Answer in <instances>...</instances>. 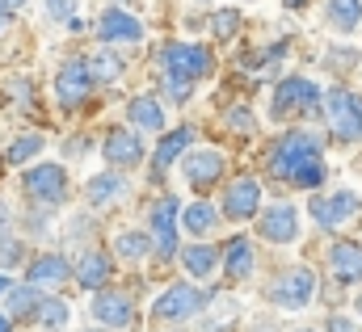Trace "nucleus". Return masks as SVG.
I'll list each match as a JSON object with an SVG mask.
<instances>
[{"label": "nucleus", "mask_w": 362, "mask_h": 332, "mask_svg": "<svg viewBox=\"0 0 362 332\" xmlns=\"http://www.w3.org/2000/svg\"><path fill=\"white\" fill-rule=\"evenodd\" d=\"M325 143L316 131H286L278 143L270 148V172L278 181L295 185V189H320L329 168H325Z\"/></svg>", "instance_id": "nucleus-1"}, {"label": "nucleus", "mask_w": 362, "mask_h": 332, "mask_svg": "<svg viewBox=\"0 0 362 332\" xmlns=\"http://www.w3.org/2000/svg\"><path fill=\"white\" fill-rule=\"evenodd\" d=\"M211 72H215V55L202 42H169L160 51V76H177V81L198 84Z\"/></svg>", "instance_id": "nucleus-2"}, {"label": "nucleus", "mask_w": 362, "mask_h": 332, "mask_svg": "<svg viewBox=\"0 0 362 332\" xmlns=\"http://www.w3.org/2000/svg\"><path fill=\"white\" fill-rule=\"evenodd\" d=\"M206 303H211V290H202V286H194V282H177V286H169L165 295H156L152 320H156V324H185V320L202 316Z\"/></svg>", "instance_id": "nucleus-3"}, {"label": "nucleus", "mask_w": 362, "mask_h": 332, "mask_svg": "<svg viewBox=\"0 0 362 332\" xmlns=\"http://www.w3.org/2000/svg\"><path fill=\"white\" fill-rule=\"evenodd\" d=\"M325 105V93L308 76H282L270 97V118H295V114H316Z\"/></svg>", "instance_id": "nucleus-4"}, {"label": "nucleus", "mask_w": 362, "mask_h": 332, "mask_svg": "<svg viewBox=\"0 0 362 332\" xmlns=\"http://www.w3.org/2000/svg\"><path fill=\"white\" fill-rule=\"evenodd\" d=\"M325 118L337 143H358L362 139V97L350 88H329L325 93Z\"/></svg>", "instance_id": "nucleus-5"}, {"label": "nucleus", "mask_w": 362, "mask_h": 332, "mask_svg": "<svg viewBox=\"0 0 362 332\" xmlns=\"http://www.w3.org/2000/svg\"><path fill=\"white\" fill-rule=\"evenodd\" d=\"M93 84H97V81H93L89 59H85V55L64 59V64H59V72H55V101H59V109H64V114H76V109L89 101Z\"/></svg>", "instance_id": "nucleus-6"}, {"label": "nucleus", "mask_w": 362, "mask_h": 332, "mask_svg": "<svg viewBox=\"0 0 362 332\" xmlns=\"http://www.w3.org/2000/svg\"><path fill=\"white\" fill-rule=\"evenodd\" d=\"M270 303L274 307H282V312H303L308 303H312V295H316V273L312 269H303V265H295V269H282L278 278L270 282Z\"/></svg>", "instance_id": "nucleus-7"}, {"label": "nucleus", "mask_w": 362, "mask_h": 332, "mask_svg": "<svg viewBox=\"0 0 362 332\" xmlns=\"http://www.w3.org/2000/svg\"><path fill=\"white\" fill-rule=\"evenodd\" d=\"M148 223H152V252L160 261H173L177 256V227H181V202L173 194H165L160 202H152L148 211Z\"/></svg>", "instance_id": "nucleus-8"}, {"label": "nucleus", "mask_w": 362, "mask_h": 332, "mask_svg": "<svg viewBox=\"0 0 362 332\" xmlns=\"http://www.w3.org/2000/svg\"><path fill=\"white\" fill-rule=\"evenodd\" d=\"M21 189L38 206H64L68 202V172H64V165H34L25 168Z\"/></svg>", "instance_id": "nucleus-9"}, {"label": "nucleus", "mask_w": 362, "mask_h": 332, "mask_svg": "<svg viewBox=\"0 0 362 332\" xmlns=\"http://www.w3.org/2000/svg\"><path fill=\"white\" fill-rule=\"evenodd\" d=\"M308 211H312V223H316V227L337 232V227H346L350 219H358L362 198L350 194V189H333V194H316V198L308 202Z\"/></svg>", "instance_id": "nucleus-10"}, {"label": "nucleus", "mask_w": 362, "mask_h": 332, "mask_svg": "<svg viewBox=\"0 0 362 332\" xmlns=\"http://www.w3.org/2000/svg\"><path fill=\"white\" fill-rule=\"evenodd\" d=\"M89 312H93V324H101V328H127L135 320V299L127 290L101 286V290H93Z\"/></svg>", "instance_id": "nucleus-11"}, {"label": "nucleus", "mask_w": 362, "mask_h": 332, "mask_svg": "<svg viewBox=\"0 0 362 332\" xmlns=\"http://www.w3.org/2000/svg\"><path fill=\"white\" fill-rule=\"evenodd\" d=\"M219 211H223V219H236V223L257 219V211H262V181H257V177H236V181L223 189Z\"/></svg>", "instance_id": "nucleus-12"}, {"label": "nucleus", "mask_w": 362, "mask_h": 332, "mask_svg": "<svg viewBox=\"0 0 362 332\" xmlns=\"http://www.w3.org/2000/svg\"><path fill=\"white\" fill-rule=\"evenodd\" d=\"M97 38L105 47H139L144 42V21L131 17L127 8H105L97 17Z\"/></svg>", "instance_id": "nucleus-13"}, {"label": "nucleus", "mask_w": 362, "mask_h": 332, "mask_svg": "<svg viewBox=\"0 0 362 332\" xmlns=\"http://www.w3.org/2000/svg\"><path fill=\"white\" fill-rule=\"evenodd\" d=\"M101 156H105V165H110V168L127 172V168L144 165V143H139V135H135L131 126H114V131H105Z\"/></svg>", "instance_id": "nucleus-14"}, {"label": "nucleus", "mask_w": 362, "mask_h": 332, "mask_svg": "<svg viewBox=\"0 0 362 332\" xmlns=\"http://www.w3.org/2000/svg\"><path fill=\"white\" fill-rule=\"evenodd\" d=\"M257 232L266 244H295L299 236V211L291 202H278V206H266L257 215Z\"/></svg>", "instance_id": "nucleus-15"}, {"label": "nucleus", "mask_w": 362, "mask_h": 332, "mask_svg": "<svg viewBox=\"0 0 362 332\" xmlns=\"http://www.w3.org/2000/svg\"><path fill=\"white\" fill-rule=\"evenodd\" d=\"M194 139H198V135H194V126H173V131H165V139H160V143H156V152H152V177H148V181H156V185H160V181H165V172H169V168L177 165L189 148H194Z\"/></svg>", "instance_id": "nucleus-16"}, {"label": "nucleus", "mask_w": 362, "mask_h": 332, "mask_svg": "<svg viewBox=\"0 0 362 332\" xmlns=\"http://www.w3.org/2000/svg\"><path fill=\"white\" fill-rule=\"evenodd\" d=\"M72 278L85 286V290H101V286H110V278H114V256L101 249H85L81 252V261L72 265Z\"/></svg>", "instance_id": "nucleus-17"}, {"label": "nucleus", "mask_w": 362, "mask_h": 332, "mask_svg": "<svg viewBox=\"0 0 362 332\" xmlns=\"http://www.w3.org/2000/svg\"><path fill=\"white\" fill-rule=\"evenodd\" d=\"M181 177L194 185V189H211L219 177H223V156L219 152H185V160H181Z\"/></svg>", "instance_id": "nucleus-18"}, {"label": "nucleus", "mask_w": 362, "mask_h": 332, "mask_svg": "<svg viewBox=\"0 0 362 332\" xmlns=\"http://www.w3.org/2000/svg\"><path fill=\"white\" fill-rule=\"evenodd\" d=\"M64 278H72V261L64 252H38L25 265V282H34V286H59Z\"/></svg>", "instance_id": "nucleus-19"}, {"label": "nucleus", "mask_w": 362, "mask_h": 332, "mask_svg": "<svg viewBox=\"0 0 362 332\" xmlns=\"http://www.w3.org/2000/svg\"><path fill=\"white\" fill-rule=\"evenodd\" d=\"M253 269H257V249H253V240H249V236H232L228 249H223V273H228L232 282H245V278H253Z\"/></svg>", "instance_id": "nucleus-20"}, {"label": "nucleus", "mask_w": 362, "mask_h": 332, "mask_svg": "<svg viewBox=\"0 0 362 332\" xmlns=\"http://www.w3.org/2000/svg\"><path fill=\"white\" fill-rule=\"evenodd\" d=\"M240 320V303L228 295H211V303L198 316V332H232Z\"/></svg>", "instance_id": "nucleus-21"}, {"label": "nucleus", "mask_w": 362, "mask_h": 332, "mask_svg": "<svg viewBox=\"0 0 362 332\" xmlns=\"http://www.w3.org/2000/svg\"><path fill=\"white\" fill-rule=\"evenodd\" d=\"M127 118H131V126L135 131H165V122H169V109H165V101L160 97H131V105H127Z\"/></svg>", "instance_id": "nucleus-22"}, {"label": "nucleus", "mask_w": 362, "mask_h": 332, "mask_svg": "<svg viewBox=\"0 0 362 332\" xmlns=\"http://www.w3.org/2000/svg\"><path fill=\"white\" fill-rule=\"evenodd\" d=\"M329 265H333V278H341V282H362V244L337 240V244L329 249Z\"/></svg>", "instance_id": "nucleus-23"}, {"label": "nucleus", "mask_w": 362, "mask_h": 332, "mask_svg": "<svg viewBox=\"0 0 362 332\" xmlns=\"http://www.w3.org/2000/svg\"><path fill=\"white\" fill-rule=\"evenodd\" d=\"M122 194H127V177H118V168L97 172V177H89V185H85V198H89L97 211H101V206H110V202H114V198H122Z\"/></svg>", "instance_id": "nucleus-24"}, {"label": "nucleus", "mask_w": 362, "mask_h": 332, "mask_svg": "<svg viewBox=\"0 0 362 332\" xmlns=\"http://www.w3.org/2000/svg\"><path fill=\"white\" fill-rule=\"evenodd\" d=\"M177 256H181V265H185L189 278H211V273L223 265V256H219L215 244H185Z\"/></svg>", "instance_id": "nucleus-25"}, {"label": "nucleus", "mask_w": 362, "mask_h": 332, "mask_svg": "<svg viewBox=\"0 0 362 332\" xmlns=\"http://www.w3.org/2000/svg\"><path fill=\"white\" fill-rule=\"evenodd\" d=\"M219 215H223V211H215L211 202L198 198V202H189V206L181 211V227H185L194 240H202V236H211V232L219 227Z\"/></svg>", "instance_id": "nucleus-26"}, {"label": "nucleus", "mask_w": 362, "mask_h": 332, "mask_svg": "<svg viewBox=\"0 0 362 332\" xmlns=\"http://www.w3.org/2000/svg\"><path fill=\"white\" fill-rule=\"evenodd\" d=\"M38 303H42V286H34V282H21V286L4 290V312L13 320H30L38 312Z\"/></svg>", "instance_id": "nucleus-27"}, {"label": "nucleus", "mask_w": 362, "mask_h": 332, "mask_svg": "<svg viewBox=\"0 0 362 332\" xmlns=\"http://www.w3.org/2000/svg\"><path fill=\"white\" fill-rule=\"evenodd\" d=\"M89 72L97 84H114L127 72V64H122V55H114V47H101L97 55H89Z\"/></svg>", "instance_id": "nucleus-28"}, {"label": "nucleus", "mask_w": 362, "mask_h": 332, "mask_svg": "<svg viewBox=\"0 0 362 332\" xmlns=\"http://www.w3.org/2000/svg\"><path fill=\"white\" fill-rule=\"evenodd\" d=\"M329 25L333 30H341V34H350V30H358L362 21V0H329Z\"/></svg>", "instance_id": "nucleus-29"}, {"label": "nucleus", "mask_w": 362, "mask_h": 332, "mask_svg": "<svg viewBox=\"0 0 362 332\" xmlns=\"http://www.w3.org/2000/svg\"><path fill=\"white\" fill-rule=\"evenodd\" d=\"M34 320H38L47 332H59L68 320H72V307H68L64 299H42V303H38V312H34Z\"/></svg>", "instance_id": "nucleus-30"}, {"label": "nucleus", "mask_w": 362, "mask_h": 332, "mask_svg": "<svg viewBox=\"0 0 362 332\" xmlns=\"http://www.w3.org/2000/svg\"><path fill=\"white\" fill-rule=\"evenodd\" d=\"M114 252L135 265V261H144V256L152 252V240H148L144 232H118V236H114Z\"/></svg>", "instance_id": "nucleus-31"}, {"label": "nucleus", "mask_w": 362, "mask_h": 332, "mask_svg": "<svg viewBox=\"0 0 362 332\" xmlns=\"http://www.w3.org/2000/svg\"><path fill=\"white\" fill-rule=\"evenodd\" d=\"M42 148H47V139H42L38 131H30V135H17V139L8 143L4 160H8V165H25V160H34V156H38Z\"/></svg>", "instance_id": "nucleus-32"}, {"label": "nucleus", "mask_w": 362, "mask_h": 332, "mask_svg": "<svg viewBox=\"0 0 362 332\" xmlns=\"http://www.w3.org/2000/svg\"><path fill=\"white\" fill-rule=\"evenodd\" d=\"M4 101H8L13 114H25L34 105V81L30 76H13V81L4 84Z\"/></svg>", "instance_id": "nucleus-33"}, {"label": "nucleus", "mask_w": 362, "mask_h": 332, "mask_svg": "<svg viewBox=\"0 0 362 332\" xmlns=\"http://www.w3.org/2000/svg\"><path fill=\"white\" fill-rule=\"evenodd\" d=\"M236 30H240V8H215V17H211V34H215L219 42H232Z\"/></svg>", "instance_id": "nucleus-34"}, {"label": "nucleus", "mask_w": 362, "mask_h": 332, "mask_svg": "<svg viewBox=\"0 0 362 332\" xmlns=\"http://www.w3.org/2000/svg\"><path fill=\"white\" fill-rule=\"evenodd\" d=\"M21 256H25V244H21V240H13V236H0V269L17 265Z\"/></svg>", "instance_id": "nucleus-35"}, {"label": "nucleus", "mask_w": 362, "mask_h": 332, "mask_svg": "<svg viewBox=\"0 0 362 332\" xmlns=\"http://www.w3.org/2000/svg\"><path fill=\"white\" fill-rule=\"evenodd\" d=\"M223 122H228L232 131H253V126H257V122H253V114H249L245 105H232V109L223 114Z\"/></svg>", "instance_id": "nucleus-36"}, {"label": "nucleus", "mask_w": 362, "mask_h": 332, "mask_svg": "<svg viewBox=\"0 0 362 332\" xmlns=\"http://www.w3.org/2000/svg\"><path fill=\"white\" fill-rule=\"evenodd\" d=\"M47 17L51 21H72L76 17V0H47Z\"/></svg>", "instance_id": "nucleus-37"}, {"label": "nucleus", "mask_w": 362, "mask_h": 332, "mask_svg": "<svg viewBox=\"0 0 362 332\" xmlns=\"http://www.w3.org/2000/svg\"><path fill=\"white\" fill-rule=\"evenodd\" d=\"M160 84H165L169 101H185V97L194 93V84H189V81H177V76H160Z\"/></svg>", "instance_id": "nucleus-38"}, {"label": "nucleus", "mask_w": 362, "mask_h": 332, "mask_svg": "<svg viewBox=\"0 0 362 332\" xmlns=\"http://www.w3.org/2000/svg\"><path fill=\"white\" fill-rule=\"evenodd\" d=\"M329 332H358V328H354V320H346V316H333V320H329Z\"/></svg>", "instance_id": "nucleus-39"}, {"label": "nucleus", "mask_w": 362, "mask_h": 332, "mask_svg": "<svg viewBox=\"0 0 362 332\" xmlns=\"http://www.w3.org/2000/svg\"><path fill=\"white\" fill-rule=\"evenodd\" d=\"M8 227H13V215H8V206L0 202V236H8Z\"/></svg>", "instance_id": "nucleus-40"}, {"label": "nucleus", "mask_w": 362, "mask_h": 332, "mask_svg": "<svg viewBox=\"0 0 362 332\" xmlns=\"http://www.w3.org/2000/svg\"><path fill=\"white\" fill-rule=\"evenodd\" d=\"M30 0H0V13H17V8H25Z\"/></svg>", "instance_id": "nucleus-41"}, {"label": "nucleus", "mask_w": 362, "mask_h": 332, "mask_svg": "<svg viewBox=\"0 0 362 332\" xmlns=\"http://www.w3.org/2000/svg\"><path fill=\"white\" fill-rule=\"evenodd\" d=\"M0 332H13V316H8L4 307H0Z\"/></svg>", "instance_id": "nucleus-42"}, {"label": "nucleus", "mask_w": 362, "mask_h": 332, "mask_svg": "<svg viewBox=\"0 0 362 332\" xmlns=\"http://www.w3.org/2000/svg\"><path fill=\"white\" fill-rule=\"evenodd\" d=\"M8 286H13V282H8V278H4V269H0V299H4V290H8Z\"/></svg>", "instance_id": "nucleus-43"}, {"label": "nucleus", "mask_w": 362, "mask_h": 332, "mask_svg": "<svg viewBox=\"0 0 362 332\" xmlns=\"http://www.w3.org/2000/svg\"><path fill=\"white\" fill-rule=\"evenodd\" d=\"M354 312H358V316H362V295H358V303H354Z\"/></svg>", "instance_id": "nucleus-44"}, {"label": "nucleus", "mask_w": 362, "mask_h": 332, "mask_svg": "<svg viewBox=\"0 0 362 332\" xmlns=\"http://www.w3.org/2000/svg\"><path fill=\"white\" fill-rule=\"evenodd\" d=\"M4 17H8V13H0V30H4Z\"/></svg>", "instance_id": "nucleus-45"}, {"label": "nucleus", "mask_w": 362, "mask_h": 332, "mask_svg": "<svg viewBox=\"0 0 362 332\" xmlns=\"http://www.w3.org/2000/svg\"><path fill=\"white\" fill-rule=\"evenodd\" d=\"M299 332H316V328H299Z\"/></svg>", "instance_id": "nucleus-46"}, {"label": "nucleus", "mask_w": 362, "mask_h": 332, "mask_svg": "<svg viewBox=\"0 0 362 332\" xmlns=\"http://www.w3.org/2000/svg\"><path fill=\"white\" fill-rule=\"evenodd\" d=\"M169 332H181V328H169Z\"/></svg>", "instance_id": "nucleus-47"}, {"label": "nucleus", "mask_w": 362, "mask_h": 332, "mask_svg": "<svg viewBox=\"0 0 362 332\" xmlns=\"http://www.w3.org/2000/svg\"><path fill=\"white\" fill-rule=\"evenodd\" d=\"M0 168H4V160H0Z\"/></svg>", "instance_id": "nucleus-48"}, {"label": "nucleus", "mask_w": 362, "mask_h": 332, "mask_svg": "<svg viewBox=\"0 0 362 332\" xmlns=\"http://www.w3.org/2000/svg\"><path fill=\"white\" fill-rule=\"evenodd\" d=\"M89 332H97V328H89Z\"/></svg>", "instance_id": "nucleus-49"}]
</instances>
